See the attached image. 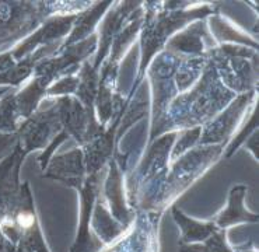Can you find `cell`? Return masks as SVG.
<instances>
[{
  "label": "cell",
  "instance_id": "3",
  "mask_svg": "<svg viewBox=\"0 0 259 252\" xmlns=\"http://www.w3.org/2000/svg\"><path fill=\"white\" fill-rule=\"evenodd\" d=\"M170 48H175V49L185 50V52H193V50L202 49V42H201V37L195 30H188V31L182 32L181 35L174 38L168 44Z\"/></svg>",
  "mask_w": 259,
  "mask_h": 252
},
{
  "label": "cell",
  "instance_id": "2",
  "mask_svg": "<svg viewBox=\"0 0 259 252\" xmlns=\"http://www.w3.org/2000/svg\"><path fill=\"white\" fill-rule=\"evenodd\" d=\"M174 214L177 217L178 223H181V226L183 227V234H185V237L189 241L195 238H205L209 233H212V228H213L212 224H199V223H195V221L183 217L182 214L178 213L177 210H174Z\"/></svg>",
  "mask_w": 259,
  "mask_h": 252
},
{
  "label": "cell",
  "instance_id": "5",
  "mask_svg": "<svg viewBox=\"0 0 259 252\" xmlns=\"http://www.w3.org/2000/svg\"><path fill=\"white\" fill-rule=\"evenodd\" d=\"M17 221L23 228H30L34 224V216L28 212H23L17 216Z\"/></svg>",
  "mask_w": 259,
  "mask_h": 252
},
{
  "label": "cell",
  "instance_id": "1",
  "mask_svg": "<svg viewBox=\"0 0 259 252\" xmlns=\"http://www.w3.org/2000/svg\"><path fill=\"white\" fill-rule=\"evenodd\" d=\"M245 191V186H237V188H234L231 191L228 209L226 212H223L220 217L217 219L219 226L224 227L228 226V224H233V223H238V221L256 220L255 214H248L245 209L242 208V201H244Z\"/></svg>",
  "mask_w": 259,
  "mask_h": 252
},
{
  "label": "cell",
  "instance_id": "4",
  "mask_svg": "<svg viewBox=\"0 0 259 252\" xmlns=\"http://www.w3.org/2000/svg\"><path fill=\"white\" fill-rule=\"evenodd\" d=\"M108 5H109V3H101L100 6L94 7L91 12H87L84 13V14H82V16L79 17V27H77L79 30L75 32V35L72 37L70 41H75L76 38H82L84 34H87V32H89V28L91 30V28L94 27L98 17H100L101 13L107 9Z\"/></svg>",
  "mask_w": 259,
  "mask_h": 252
}]
</instances>
